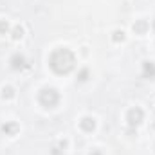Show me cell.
I'll use <instances>...</instances> for the list:
<instances>
[{
    "label": "cell",
    "instance_id": "cell-10",
    "mask_svg": "<svg viewBox=\"0 0 155 155\" xmlns=\"http://www.w3.org/2000/svg\"><path fill=\"white\" fill-rule=\"evenodd\" d=\"M79 79H81V81H87V79H88V71H87V69H83V71L79 72Z\"/></svg>",
    "mask_w": 155,
    "mask_h": 155
},
{
    "label": "cell",
    "instance_id": "cell-8",
    "mask_svg": "<svg viewBox=\"0 0 155 155\" xmlns=\"http://www.w3.org/2000/svg\"><path fill=\"white\" fill-rule=\"evenodd\" d=\"M7 31H9V24H7L5 20H2V22H0V33H2V35H5Z\"/></svg>",
    "mask_w": 155,
    "mask_h": 155
},
{
    "label": "cell",
    "instance_id": "cell-9",
    "mask_svg": "<svg viewBox=\"0 0 155 155\" xmlns=\"http://www.w3.org/2000/svg\"><path fill=\"white\" fill-rule=\"evenodd\" d=\"M22 33H24V31H22V27H16V29L13 31V38H15V40L22 38Z\"/></svg>",
    "mask_w": 155,
    "mask_h": 155
},
{
    "label": "cell",
    "instance_id": "cell-11",
    "mask_svg": "<svg viewBox=\"0 0 155 155\" xmlns=\"http://www.w3.org/2000/svg\"><path fill=\"white\" fill-rule=\"evenodd\" d=\"M114 35H116V36H114V40H116V41H119V40L124 38V33H123V31H121V33H119V31H116Z\"/></svg>",
    "mask_w": 155,
    "mask_h": 155
},
{
    "label": "cell",
    "instance_id": "cell-5",
    "mask_svg": "<svg viewBox=\"0 0 155 155\" xmlns=\"http://www.w3.org/2000/svg\"><path fill=\"white\" fill-rule=\"evenodd\" d=\"M143 72H144V76L146 78H155V63L153 61H144V65H143Z\"/></svg>",
    "mask_w": 155,
    "mask_h": 155
},
{
    "label": "cell",
    "instance_id": "cell-4",
    "mask_svg": "<svg viewBox=\"0 0 155 155\" xmlns=\"http://www.w3.org/2000/svg\"><path fill=\"white\" fill-rule=\"evenodd\" d=\"M11 67H13V69H24V67H25V58H24L22 54H15V56L11 58Z\"/></svg>",
    "mask_w": 155,
    "mask_h": 155
},
{
    "label": "cell",
    "instance_id": "cell-12",
    "mask_svg": "<svg viewBox=\"0 0 155 155\" xmlns=\"http://www.w3.org/2000/svg\"><path fill=\"white\" fill-rule=\"evenodd\" d=\"M11 96H13V88H9V87L4 88V97H11Z\"/></svg>",
    "mask_w": 155,
    "mask_h": 155
},
{
    "label": "cell",
    "instance_id": "cell-6",
    "mask_svg": "<svg viewBox=\"0 0 155 155\" xmlns=\"http://www.w3.org/2000/svg\"><path fill=\"white\" fill-rule=\"evenodd\" d=\"M94 126H96V123H94V119H90V117H85V119L81 121V128H83L85 132H92Z\"/></svg>",
    "mask_w": 155,
    "mask_h": 155
},
{
    "label": "cell",
    "instance_id": "cell-13",
    "mask_svg": "<svg viewBox=\"0 0 155 155\" xmlns=\"http://www.w3.org/2000/svg\"><path fill=\"white\" fill-rule=\"evenodd\" d=\"M90 155H101V153H99V152H92Z\"/></svg>",
    "mask_w": 155,
    "mask_h": 155
},
{
    "label": "cell",
    "instance_id": "cell-7",
    "mask_svg": "<svg viewBox=\"0 0 155 155\" xmlns=\"http://www.w3.org/2000/svg\"><path fill=\"white\" fill-rule=\"evenodd\" d=\"M16 128H18V126H16L15 123H9V124H4V128H2V130H4V132H5L7 135H15Z\"/></svg>",
    "mask_w": 155,
    "mask_h": 155
},
{
    "label": "cell",
    "instance_id": "cell-3",
    "mask_svg": "<svg viewBox=\"0 0 155 155\" xmlns=\"http://www.w3.org/2000/svg\"><path fill=\"white\" fill-rule=\"evenodd\" d=\"M143 117H144V114H143V110H141L139 107L132 108V110L128 112V123H130V126H137V124L143 121Z\"/></svg>",
    "mask_w": 155,
    "mask_h": 155
},
{
    "label": "cell",
    "instance_id": "cell-1",
    "mask_svg": "<svg viewBox=\"0 0 155 155\" xmlns=\"http://www.w3.org/2000/svg\"><path fill=\"white\" fill-rule=\"evenodd\" d=\"M74 63H76L74 54L69 49H65V47L56 49L51 54V58H49V65H51V69L56 74H67V72H71L74 69Z\"/></svg>",
    "mask_w": 155,
    "mask_h": 155
},
{
    "label": "cell",
    "instance_id": "cell-2",
    "mask_svg": "<svg viewBox=\"0 0 155 155\" xmlns=\"http://www.w3.org/2000/svg\"><path fill=\"white\" fill-rule=\"evenodd\" d=\"M38 99H40V103H41L45 108H52V107L58 105V101H60V94H58L54 88H43V90L40 92Z\"/></svg>",
    "mask_w": 155,
    "mask_h": 155
}]
</instances>
